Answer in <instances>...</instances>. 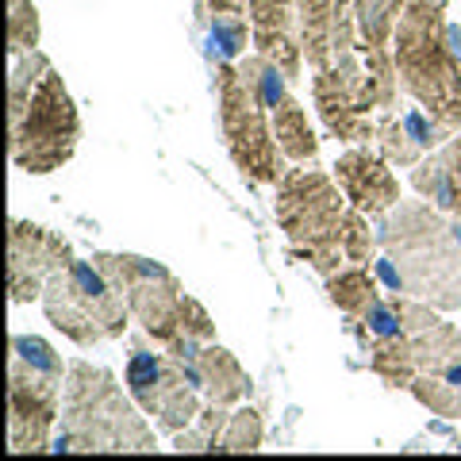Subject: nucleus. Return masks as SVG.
Instances as JSON below:
<instances>
[{
  "label": "nucleus",
  "mask_w": 461,
  "mask_h": 461,
  "mask_svg": "<svg viewBox=\"0 0 461 461\" xmlns=\"http://www.w3.org/2000/svg\"><path fill=\"white\" fill-rule=\"evenodd\" d=\"M381 273L438 312L461 308V220L430 200H400L377 220Z\"/></svg>",
  "instance_id": "f257e3e1"
},
{
  "label": "nucleus",
  "mask_w": 461,
  "mask_h": 461,
  "mask_svg": "<svg viewBox=\"0 0 461 461\" xmlns=\"http://www.w3.org/2000/svg\"><path fill=\"white\" fill-rule=\"evenodd\" d=\"M93 262L108 273V281L120 288L131 320L142 327V335L154 339L166 354H173L189 373V381L204 393L200 381V350L204 342H215V323L196 296L185 293L177 273L166 269L154 258L142 254H93Z\"/></svg>",
  "instance_id": "f03ea898"
},
{
  "label": "nucleus",
  "mask_w": 461,
  "mask_h": 461,
  "mask_svg": "<svg viewBox=\"0 0 461 461\" xmlns=\"http://www.w3.org/2000/svg\"><path fill=\"white\" fill-rule=\"evenodd\" d=\"M150 415L135 396L120 388L115 373L77 357L69 362L62 384V427L50 450H85V454H150L158 450Z\"/></svg>",
  "instance_id": "7ed1b4c3"
},
{
  "label": "nucleus",
  "mask_w": 461,
  "mask_h": 461,
  "mask_svg": "<svg viewBox=\"0 0 461 461\" xmlns=\"http://www.w3.org/2000/svg\"><path fill=\"white\" fill-rule=\"evenodd\" d=\"M400 89L446 135H461V54L454 50L446 0H403L393 35Z\"/></svg>",
  "instance_id": "20e7f679"
},
{
  "label": "nucleus",
  "mask_w": 461,
  "mask_h": 461,
  "mask_svg": "<svg viewBox=\"0 0 461 461\" xmlns=\"http://www.w3.org/2000/svg\"><path fill=\"white\" fill-rule=\"evenodd\" d=\"M273 215L285 230L288 254L304 262L320 277H330L335 269L346 266V223H350V200L339 189V181L323 169L293 166L285 177L273 185Z\"/></svg>",
  "instance_id": "39448f33"
},
{
  "label": "nucleus",
  "mask_w": 461,
  "mask_h": 461,
  "mask_svg": "<svg viewBox=\"0 0 461 461\" xmlns=\"http://www.w3.org/2000/svg\"><path fill=\"white\" fill-rule=\"evenodd\" d=\"M69 362L39 335H12L8 357V450L42 454L62 420V384Z\"/></svg>",
  "instance_id": "423d86ee"
},
{
  "label": "nucleus",
  "mask_w": 461,
  "mask_h": 461,
  "mask_svg": "<svg viewBox=\"0 0 461 461\" xmlns=\"http://www.w3.org/2000/svg\"><path fill=\"white\" fill-rule=\"evenodd\" d=\"M77 142L81 115L54 66L20 100H8V154L16 169L47 177L77 154Z\"/></svg>",
  "instance_id": "0eeeda50"
},
{
  "label": "nucleus",
  "mask_w": 461,
  "mask_h": 461,
  "mask_svg": "<svg viewBox=\"0 0 461 461\" xmlns=\"http://www.w3.org/2000/svg\"><path fill=\"white\" fill-rule=\"evenodd\" d=\"M42 312H47V323L81 350H93L108 339H123L127 327L135 323L123 293L93 258L89 262L77 258L74 266L54 273L42 288Z\"/></svg>",
  "instance_id": "6e6552de"
},
{
  "label": "nucleus",
  "mask_w": 461,
  "mask_h": 461,
  "mask_svg": "<svg viewBox=\"0 0 461 461\" xmlns=\"http://www.w3.org/2000/svg\"><path fill=\"white\" fill-rule=\"evenodd\" d=\"M215 104H220L223 147L235 169L250 185H277L285 177V150L273 135V115L254 93V85L239 74L235 62L215 66Z\"/></svg>",
  "instance_id": "1a4fd4ad"
},
{
  "label": "nucleus",
  "mask_w": 461,
  "mask_h": 461,
  "mask_svg": "<svg viewBox=\"0 0 461 461\" xmlns=\"http://www.w3.org/2000/svg\"><path fill=\"white\" fill-rule=\"evenodd\" d=\"M123 384L135 396V403L150 415V423L162 435H177V430L193 427V420L204 408L200 388L189 381V373L173 354H166L162 346H147L142 339L131 342L127 354V369H123Z\"/></svg>",
  "instance_id": "9d476101"
},
{
  "label": "nucleus",
  "mask_w": 461,
  "mask_h": 461,
  "mask_svg": "<svg viewBox=\"0 0 461 461\" xmlns=\"http://www.w3.org/2000/svg\"><path fill=\"white\" fill-rule=\"evenodd\" d=\"M74 262H77L74 247L58 230H47L32 220H12L8 227V300L12 304L42 300L47 281Z\"/></svg>",
  "instance_id": "9b49d317"
},
{
  "label": "nucleus",
  "mask_w": 461,
  "mask_h": 461,
  "mask_svg": "<svg viewBox=\"0 0 461 461\" xmlns=\"http://www.w3.org/2000/svg\"><path fill=\"white\" fill-rule=\"evenodd\" d=\"M335 181H339V189L346 193V200H350V208L366 212L369 220H381L388 208H396L403 200L400 196V181L393 173V162H388L377 147H369V142L339 154Z\"/></svg>",
  "instance_id": "f8f14e48"
},
{
  "label": "nucleus",
  "mask_w": 461,
  "mask_h": 461,
  "mask_svg": "<svg viewBox=\"0 0 461 461\" xmlns=\"http://www.w3.org/2000/svg\"><path fill=\"white\" fill-rule=\"evenodd\" d=\"M254 50L273 58L288 81L304 77V42H300V16H296V0H250L247 8Z\"/></svg>",
  "instance_id": "ddd939ff"
},
{
  "label": "nucleus",
  "mask_w": 461,
  "mask_h": 461,
  "mask_svg": "<svg viewBox=\"0 0 461 461\" xmlns=\"http://www.w3.org/2000/svg\"><path fill=\"white\" fill-rule=\"evenodd\" d=\"M450 139L430 115L415 104L408 112H381L377 115V150L400 169H415L430 150H438Z\"/></svg>",
  "instance_id": "4468645a"
},
{
  "label": "nucleus",
  "mask_w": 461,
  "mask_h": 461,
  "mask_svg": "<svg viewBox=\"0 0 461 461\" xmlns=\"http://www.w3.org/2000/svg\"><path fill=\"white\" fill-rule=\"evenodd\" d=\"M411 189L423 200H430L435 208L461 220V135L446 139L438 150H430L411 169Z\"/></svg>",
  "instance_id": "2eb2a0df"
},
{
  "label": "nucleus",
  "mask_w": 461,
  "mask_h": 461,
  "mask_svg": "<svg viewBox=\"0 0 461 461\" xmlns=\"http://www.w3.org/2000/svg\"><path fill=\"white\" fill-rule=\"evenodd\" d=\"M354 0H296L300 16V42H304V62L308 69H327L335 54V35L342 20L350 16Z\"/></svg>",
  "instance_id": "dca6fc26"
},
{
  "label": "nucleus",
  "mask_w": 461,
  "mask_h": 461,
  "mask_svg": "<svg viewBox=\"0 0 461 461\" xmlns=\"http://www.w3.org/2000/svg\"><path fill=\"white\" fill-rule=\"evenodd\" d=\"M200 381H204V396L212 403H223V408H239L254 388L250 373L220 342H204V350H200Z\"/></svg>",
  "instance_id": "f3484780"
},
{
  "label": "nucleus",
  "mask_w": 461,
  "mask_h": 461,
  "mask_svg": "<svg viewBox=\"0 0 461 461\" xmlns=\"http://www.w3.org/2000/svg\"><path fill=\"white\" fill-rule=\"evenodd\" d=\"M273 115V135H277L285 158L293 166H312L320 158V139H315L312 123H308V108L288 93L277 100V108L269 112Z\"/></svg>",
  "instance_id": "a211bd4d"
},
{
  "label": "nucleus",
  "mask_w": 461,
  "mask_h": 461,
  "mask_svg": "<svg viewBox=\"0 0 461 461\" xmlns=\"http://www.w3.org/2000/svg\"><path fill=\"white\" fill-rule=\"evenodd\" d=\"M366 362H369L373 377H377L381 384H388V388H400V393H408L411 381H415V373H420L408 330L369 342V346H366Z\"/></svg>",
  "instance_id": "6ab92c4d"
},
{
  "label": "nucleus",
  "mask_w": 461,
  "mask_h": 461,
  "mask_svg": "<svg viewBox=\"0 0 461 461\" xmlns=\"http://www.w3.org/2000/svg\"><path fill=\"white\" fill-rule=\"evenodd\" d=\"M408 393L423 403L430 415L442 420H461V354L450 357L446 366L430 369V373H415V381Z\"/></svg>",
  "instance_id": "aec40b11"
},
{
  "label": "nucleus",
  "mask_w": 461,
  "mask_h": 461,
  "mask_svg": "<svg viewBox=\"0 0 461 461\" xmlns=\"http://www.w3.org/2000/svg\"><path fill=\"white\" fill-rule=\"evenodd\" d=\"M403 0H354V23L362 39V54H393L396 20Z\"/></svg>",
  "instance_id": "412c9836"
},
{
  "label": "nucleus",
  "mask_w": 461,
  "mask_h": 461,
  "mask_svg": "<svg viewBox=\"0 0 461 461\" xmlns=\"http://www.w3.org/2000/svg\"><path fill=\"white\" fill-rule=\"evenodd\" d=\"M323 288H327V300L346 315H357L369 300L381 296L377 288V277L369 273V266H357V262H346L342 269H335L330 277H323Z\"/></svg>",
  "instance_id": "4be33fe9"
},
{
  "label": "nucleus",
  "mask_w": 461,
  "mask_h": 461,
  "mask_svg": "<svg viewBox=\"0 0 461 461\" xmlns=\"http://www.w3.org/2000/svg\"><path fill=\"white\" fill-rule=\"evenodd\" d=\"M230 420V408H223V403H204L200 408V415L193 420V427H185L173 435V450L177 454H200V450H212L215 454V446H220L223 438V427Z\"/></svg>",
  "instance_id": "5701e85b"
},
{
  "label": "nucleus",
  "mask_w": 461,
  "mask_h": 461,
  "mask_svg": "<svg viewBox=\"0 0 461 461\" xmlns=\"http://www.w3.org/2000/svg\"><path fill=\"white\" fill-rule=\"evenodd\" d=\"M247 47H254L250 20L242 16H212L208 23V58L215 66L220 62H239Z\"/></svg>",
  "instance_id": "b1692460"
},
{
  "label": "nucleus",
  "mask_w": 461,
  "mask_h": 461,
  "mask_svg": "<svg viewBox=\"0 0 461 461\" xmlns=\"http://www.w3.org/2000/svg\"><path fill=\"white\" fill-rule=\"evenodd\" d=\"M262 438H266V423H262V411L239 403L230 411V420L223 427V438L215 446V454H254L262 450Z\"/></svg>",
  "instance_id": "393cba45"
},
{
  "label": "nucleus",
  "mask_w": 461,
  "mask_h": 461,
  "mask_svg": "<svg viewBox=\"0 0 461 461\" xmlns=\"http://www.w3.org/2000/svg\"><path fill=\"white\" fill-rule=\"evenodd\" d=\"M42 20L32 0H8V54L16 58L23 50H39Z\"/></svg>",
  "instance_id": "a878e982"
},
{
  "label": "nucleus",
  "mask_w": 461,
  "mask_h": 461,
  "mask_svg": "<svg viewBox=\"0 0 461 461\" xmlns=\"http://www.w3.org/2000/svg\"><path fill=\"white\" fill-rule=\"evenodd\" d=\"M208 16H247L250 0H200Z\"/></svg>",
  "instance_id": "bb28decb"
}]
</instances>
